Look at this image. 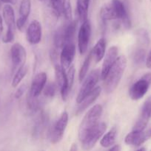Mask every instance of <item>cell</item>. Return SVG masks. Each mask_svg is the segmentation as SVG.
<instances>
[{
	"instance_id": "obj_1",
	"label": "cell",
	"mask_w": 151,
	"mask_h": 151,
	"mask_svg": "<svg viewBox=\"0 0 151 151\" xmlns=\"http://www.w3.org/2000/svg\"><path fill=\"white\" fill-rule=\"evenodd\" d=\"M127 67V58L124 55L119 56L111 66L105 79V90L107 94L113 92L118 87Z\"/></svg>"
},
{
	"instance_id": "obj_2",
	"label": "cell",
	"mask_w": 151,
	"mask_h": 151,
	"mask_svg": "<svg viewBox=\"0 0 151 151\" xmlns=\"http://www.w3.org/2000/svg\"><path fill=\"white\" fill-rule=\"evenodd\" d=\"M103 109L101 105H95L88 111L81 120L78 131V137L80 142L82 141L87 133L99 123V119L102 114Z\"/></svg>"
},
{
	"instance_id": "obj_3",
	"label": "cell",
	"mask_w": 151,
	"mask_h": 151,
	"mask_svg": "<svg viewBox=\"0 0 151 151\" xmlns=\"http://www.w3.org/2000/svg\"><path fill=\"white\" fill-rule=\"evenodd\" d=\"M2 16L4 22L7 26V32L5 35L2 38V41L5 44L12 43L14 41L15 35H16V24L14 10L10 4H6L3 7Z\"/></svg>"
},
{
	"instance_id": "obj_4",
	"label": "cell",
	"mask_w": 151,
	"mask_h": 151,
	"mask_svg": "<svg viewBox=\"0 0 151 151\" xmlns=\"http://www.w3.org/2000/svg\"><path fill=\"white\" fill-rule=\"evenodd\" d=\"M68 119L69 116L68 112L64 111L56 123L50 129L48 133V139L52 144H57L62 139L65 131L68 125Z\"/></svg>"
},
{
	"instance_id": "obj_5",
	"label": "cell",
	"mask_w": 151,
	"mask_h": 151,
	"mask_svg": "<svg viewBox=\"0 0 151 151\" xmlns=\"http://www.w3.org/2000/svg\"><path fill=\"white\" fill-rule=\"evenodd\" d=\"M107 129V125L105 122H99L96 126L90 129L82 141H81L82 147L84 150H91L96 144L99 139L103 136Z\"/></svg>"
},
{
	"instance_id": "obj_6",
	"label": "cell",
	"mask_w": 151,
	"mask_h": 151,
	"mask_svg": "<svg viewBox=\"0 0 151 151\" xmlns=\"http://www.w3.org/2000/svg\"><path fill=\"white\" fill-rule=\"evenodd\" d=\"M101 77V73L98 69H94L92 71L88 76L86 78L84 81L83 82L80 91L78 92L76 97V103L79 104L83 99L90 92L93 91V88L96 87V84L98 83L99 81V78Z\"/></svg>"
},
{
	"instance_id": "obj_7",
	"label": "cell",
	"mask_w": 151,
	"mask_h": 151,
	"mask_svg": "<svg viewBox=\"0 0 151 151\" xmlns=\"http://www.w3.org/2000/svg\"><path fill=\"white\" fill-rule=\"evenodd\" d=\"M13 72H16L22 66H25L27 59V52L25 47L19 43L13 44L10 49Z\"/></svg>"
},
{
	"instance_id": "obj_8",
	"label": "cell",
	"mask_w": 151,
	"mask_h": 151,
	"mask_svg": "<svg viewBox=\"0 0 151 151\" xmlns=\"http://www.w3.org/2000/svg\"><path fill=\"white\" fill-rule=\"evenodd\" d=\"M91 35V25L88 19L82 22L78 34V47L81 55L87 52Z\"/></svg>"
},
{
	"instance_id": "obj_9",
	"label": "cell",
	"mask_w": 151,
	"mask_h": 151,
	"mask_svg": "<svg viewBox=\"0 0 151 151\" xmlns=\"http://www.w3.org/2000/svg\"><path fill=\"white\" fill-rule=\"evenodd\" d=\"M151 116V96L148 97L144 103L141 110L140 115L133 127V131H142L147 125Z\"/></svg>"
},
{
	"instance_id": "obj_10",
	"label": "cell",
	"mask_w": 151,
	"mask_h": 151,
	"mask_svg": "<svg viewBox=\"0 0 151 151\" xmlns=\"http://www.w3.org/2000/svg\"><path fill=\"white\" fill-rule=\"evenodd\" d=\"M55 66V76H56V83L57 86H59L60 88V92L62 98L64 101H66L68 99V94H69L70 89L69 88V86L68 83V80H67L66 73L65 70L62 67L61 65L56 63Z\"/></svg>"
},
{
	"instance_id": "obj_11",
	"label": "cell",
	"mask_w": 151,
	"mask_h": 151,
	"mask_svg": "<svg viewBox=\"0 0 151 151\" xmlns=\"http://www.w3.org/2000/svg\"><path fill=\"white\" fill-rule=\"evenodd\" d=\"M151 138V128L147 131H132L129 133L124 139V142L128 145H133L139 147L143 145L145 142Z\"/></svg>"
},
{
	"instance_id": "obj_12",
	"label": "cell",
	"mask_w": 151,
	"mask_h": 151,
	"mask_svg": "<svg viewBox=\"0 0 151 151\" xmlns=\"http://www.w3.org/2000/svg\"><path fill=\"white\" fill-rule=\"evenodd\" d=\"M150 84V83L143 78L134 83L129 90V96L131 100H139L142 99L147 92Z\"/></svg>"
},
{
	"instance_id": "obj_13",
	"label": "cell",
	"mask_w": 151,
	"mask_h": 151,
	"mask_svg": "<svg viewBox=\"0 0 151 151\" xmlns=\"http://www.w3.org/2000/svg\"><path fill=\"white\" fill-rule=\"evenodd\" d=\"M76 54V46L73 42L65 44L62 47L60 55V63L62 67L65 71L71 66Z\"/></svg>"
},
{
	"instance_id": "obj_14",
	"label": "cell",
	"mask_w": 151,
	"mask_h": 151,
	"mask_svg": "<svg viewBox=\"0 0 151 151\" xmlns=\"http://www.w3.org/2000/svg\"><path fill=\"white\" fill-rule=\"evenodd\" d=\"M118 57V47L115 46H113L108 50L106 55L104 57L103 63H102V70H101V78L105 81L110 69L111 66L114 63L115 60Z\"/></svg>"
},
{
	"instance_id": "obj_15",
	"label": "cell",
	"mask_w": 151,
	"mask_h": 151,
	"mask_svg": "<svg viewBox=\"0 0 151 151\" xmlns=\"http://www.w3.org/2000/svg\"><path fill=\"white\" fill-rule=\"evenodd\" d=\"M42 37V28L39 22L34 20L31 22L27 29V40L33 45L40 43Z\"/></svg>"
},
{
	"instance_id": "obj_16",
	"label": "cell",
	"mask_w": 151,
	"mask_h": 151,
	"mask_svg": "<svg viewBox=\"0 0 151 151\" xmlns=\"http://www.w3.org/2000/svg\"><path fill=\"white\" fill-rule=\"evenodd\" d=\"M47 76L45 72H39L33 79L29 91V95L33 97H38L45 86Z\"/></svg>"
},
{
	"instance_id": "obj_17",
	"label": "cell",
	"mask_w": 151,
	"mask_h": 151,
	"mask_svg": "<svg viewBox=\"0 0 151 151\" xmlns=\"http://www.w3.org/2000/svg\"><path fill=\"white\" fill-rule=\"evenodd\" d=\"M111 4L114 7L118 19L121 20L126 29H130L131 27V21L124 3L121 0H112Z\"/></svg>"
},
{
	"instance_id": "obj_18",
	"label": "cell",
	"mask_w": 151,
	"mask_h": 151,
	"mask_svg": "<svg viewBox=\"0 0 151 151\" xmlns=\"http://www.w3.org/2000/svg\"><path fill=\"white\" fill-rule=\"evenodd\" d=\"M31 11V0H22L19 5V16L16 20V27L22 31L28 21Z\"/></svg>"
},
{
	"instance_id": "obj_19",
	"label": "cell",
	"mask_w": 151,
	"mask_h": 151,
	"mask_svg": "<svg viewBox=\"0 0 151 151\" xmlns=\"http://www.w3.org/2000/svg\"><path fill=\"white\" fill-rule=\"evenodd\" d=\"M102 92V88L100 86L95 87L93 89V91H90L84 99L82 101L78 104V106L77 107L76 111V115H80L84 110L87 109L92 103H94L99 96L101 94Z\"/></svg>"
},
{
	"instance_id": "obj_20",
	"label": "cell",
	"mask_w": 151,
	"mask_h": 151,
	"mask_svg": "<svg viewBox=\"0 0 151 151\" xmlns=\"http://www.w3.org/2000/svg\"><path fill=\"white\" fill-rule=\"evenodd\" d=\"M48 122V116L44 112H41L37 117L35 123H34L33 130V135L35 138H38L43 131L45 129L47 124Z\"/></svg>"
},
{
	"instance_id": "obj_21",
	"label": "cell",
	"mask_w": 151,
	"mask_h": 151,
	"mask_svg": "<svg viewBox=\"0 0 151 151\" xmlns=\"http://www.w3.org/2000/svg\"><path fill=\"white\" fill-rule=\"evenodd\" d=\"M105 49H106V41L104 38H100L95 44L94 47L90 52L92 55V59L94 60L96 63H99L104 58L105 55Z\"/></svg>"
},
{
	"instance_id": "obj_22",
	"label": "cell",
	"mask_w": 151,
	"mask_h": 151,
	"mask_svg": "<svg viewBox=\"0 0 151 151\" xmlns=\"http://www.w3.org/2000/svg\"><path fill=\"white\" fill-rule=\"evenodd\" d=\"M77 22L71 20L68 22V24L63 27L64 38H65V44L70 42H73L75 37L76 31Z\"/></svg>"
},
{
	"instance_id": "obj_23",
	"label": "cell",
	"mask_w": 151,
	"mask_h": 151,
	"mask_svg": "<svg viewBox=\"0 0 151 151\" xmlns=\"http://www.w3.org/2000/svg\"><path fill=\"white\" fill-rule=\"evenodd\" d=\"M90 1V0H77L76 1V12L78 19L81 22L87 19Z\"/></svg>"
},
{
	"instance_id": "obj_24",
	"label": "cell",
	"mask_w": 151,
	"mask_h": 151,
	"mask_svg": "<svg viewBox=\"0 0 151 151\" xmlns=\"http://www.w3.org/2000/svg\"><path fill=\"white\" fill-rule=\"evenodd\" d=\"M117 137V129L115 127H113L104 137L100 141V145L102 147L107 148L113 145L115 142Z\"/></svg>"
},
{
	"instance_id": "obj_25",
	"label": "cell",
	"mask_w": 151,
	"mask_h": 151,
	"mask_svg": "<svg viewBox=\"0 0 151 151\" xmlns=\"http://www.w3.org/2000/svg\"><path fill=\"white\" fill-rule=\"evenodd\" d=\"M100 17L103 22L118 19L112 4H105L100 10Z\"/></svg>"
},
{
	"instance_id": "obj_26",
	"label": "cell",
	"mask_w": 151,
	"mask_h": 151,
	"mask_svg": "<svg viewBox=\"0 0 151 151\" xmlns=\"http://www.w3.org/2000/svg\"><path fill=\"white\" fill-rule=\"evenodd\" d=\"M28 69L25 65L19 68L16 72L14 76H13V81H12V86L14 87V88L18 86L19 85V83H21V81L26 76L27 73H28Z\"/></svg>"
},
{
	"instance_id": "obj_27",
	"label": "cell",
	"mask_w": 151,
	"mask_h": 151,
	"mask_svg": "<svg viewBox=\"0 0 151 151\" xmlns=\"http://www.w3.org/2000/svg\"><path fill=\"white\" fill-rule=\"evenodd\" d=\"M92 60V55L91 53H89L87 55V56L86 57L85 60H84V63H83L82 66H81V69H80L79 73H78V80H79L80 82L83 81L84 80V78L87 76V73L88 72L89 67H90V62Z\"/></svg>"
},
{
	"instance_id": "obj_28",
	"label": "cell",
	"mask_w": 151,
	"mask_h": 151,
	"mask_svg": "<svg viewBox=\"0 0 151 151\" xmlns=\"http://www.w3.org/2000/svg\"><path fill=\"white\" fill-rule=\"evenodd\" d=\"M53 44L56 49L62 48L65 45V38H64L63 28L57 29L55 32L54 37H53Z\"/></svg>"
},
{
	"instance_id": "obj_29",
	"label": "cell",
	"mask_w": 151,
	"mask_h": 151,
	"mask_svg": "<svg viewBox=\"0 0 151 151\" xmlns=\"http://www.w3.org/2000/svg\"><path fill=\"white\" fill-rule=\"evenodd\" d=\"M50 3L56 17L63 15V0H50Z\"/></svg>"
},
{
	"instance_id": "obj_30",
	"label": "cell",
	"mask_w": 151,
	"mask_h": 151,
	"mask_svg": "<svg viewBox=\"0 0 151 151\" xmlns=\"http://www.w3.org/2000/svg\"><path fill=\"white\" fill-rule=\"evenodd\" d=\"M136 37H137L138 41L143 45L147 46L150 44L149 33L144 28L138 29L136 32Z\"/></svg>"
},
{
	"instance_id": "obj_31",
	"label": "cell",
	"mask_w": 151,
	"mask_h": 151,
	"mask_svg": "<svg viewBox=\"0 0 151 151\" xmlns=\"http://www.w3.org/2000/svg\"><path fill=\"white\" fill-rule=\"evenodd\" d=\"M63 15L68 22L72 20V7L70 0H63Z\"/></svg>"
},
{
	"instance_id": "obj_32",
	"label": "cell",
	"mask_w": 151,
	"mask_h": 151,
	"mask_svg": "<svg viewBox=\"0 0 151 151\" xmlns=\"http://www.w3.org/2000/svg\"><path fill=\"white\" fill-rule=\"evenodd\" d=\"M146 58V51L144 49H139L136 50L133 55V62L136 64L140 65L142 63H144Z\"/></svg>"
},
{
	"instance_id": "obj_33",
	"label": "cell",
	"mask_w": 151,
	"mask_h": 151,
	"mask_svg": "<svg viewBox=\"0 0 151 151\" xmlns=\"http://www.w3.org/2000/svg\"><path fill=\"white\" fill-rule=\"evenodd\" d=\"M44 95L47 98H53L56 92V85L53 83H50L44 88Z\"/></svg>"
},
{
	"instance_id": "obj_34",
	"label": "cell",
	"mask_w": 151,
	"mask_h": 151,
	"mask_svg": "<svg viewBox=\"0 0 151 151\" xmlns=\"http://www.w3.org/2000/svg\"><path fill=\"white\" fill-rule=\"evenodd\" d=\"M75 73H76V69L75 66L73 65L70 66L68 69V72L66 73L67 80H68V83L70 89L71 90L73 85L74 83V78H75Z\"/></svg>"
},
{
	"instance_id": "obj_35",
	"label": "cell",
	"mask_w": 151,
	"mask_h": 151,
	"mask_svg": "<svg viewBox=\"0 0 151 151\" xmlns=\"http://www.w3.org/2000/svg\"><path fill=\"white\" fill-rule=\"evenodd\" d=\"M27 90V85L26 84H22L21 86H19L17 88L16 91L15 92L14 97L16 99H20L21 97L23 96V94H25V92Z\"/></svg>"
},
{
	"instance_id": "obj_36",
	"label": "cell",
	"mask_w": 151,
	"mask_h": 151,
	"mask_svg": "<svg viewBox=\"0 0 151 151\" xmlns=\"http://www.w3.org/2000/svg\"><path fill=\"white\" fill-rule=\"evenodd\" d=\"M146 66L148 69H151V51L146 58Z\"/></svg>"
},
{
	"instance_id": "obj_37",
	"label": "cell",
	"mask_w": 151,
	"mask_h": 151,
	"mask_svg": "<svg viewBox=\"0 0 151 151\" xmlns=\"http://www.w3.org/2000/svg\"><path fill=\"white\" fill-rule=\"evenodd\" d=\"M121 147L119 145H115L111 146L109 148V150H115V151H119L121 150Z\"/></svg>"
},
{
	"instance_id": "obj_38",
	"label": "cell",
	"mask_w": 151,
	"mask_h": 151,
	"mask_svg": "<svg viewBox=\"0 0 151 151\" xmlns=\"http://www.w3.org/2000/svg\"><path fill=\"white\" fill-rule=\"evenodd\" d=\"M1 2L4 4H15L17 1V0H0Z\"/></svg>"
},
{
	"instance_id": "obj_39",
	"label": "cell",
	"mask_w": 151,
	"mask_h": 151,
	"mask_svg": "<svg viewBox=\"0 0 151 151\" xmlns=\"http://www.w3.org/2000/svg\"><path fill=\"white\" fill-rule=\"evenodd\" d=\"M3 32V19L1 16L0 15V38H1V35Z\"/></svg>"
},
{
	"instance_id": "obj_40",
	"label": "cell",
	"mask_w": 151,
	"mask_h": 151,
	"mask_svg": "<svg viewBox=\"0 0 151 151\" xmlns=\"http://www.w3.org/2000/svg\"><path fill=\"white\" fill-rule=\"evenodd\" d=\"M70 150H71V151L78 150V147H77V145L76 144V143H73L72 145H71V147L70 148Z\"/></svg>"
},
{
	"instance_id": "obj_41",
	"label": "cell",
	"mask_w": 151,
	"mask_h": 151,
	"mask_svg": "<svg viewBox=\"0 0 151 151\" xmlns=\"http://www.w3.org/2000/svg\"><path fill=\"white\" fill-rule=\"evenodd\" d=\"M145 148H144V147H142V148H139V150H144Z\"/></svg>"
},
{
	"instance_id": "obj_42",
	"label": "cell",
	"mask_w": 151,
	"mask_h": 151,
	"mask_svg": "<svg viewBox=\"0 0 151 151\" xmlns=\"http://www.w3.org/2000/svg\"><path fill=\"white\" fill-rule=\"evenodd\" d=\"M38 1H50V0H38Z\"/></svg>"
}]
</instances>
